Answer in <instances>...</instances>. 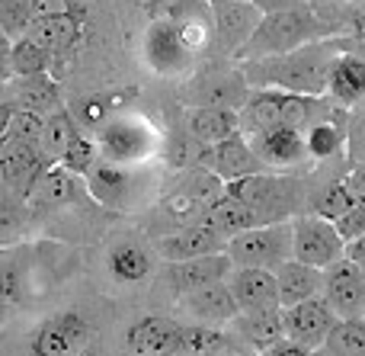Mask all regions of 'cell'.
<instances>
[{
    "mask_svg": "<svg viewBox=\"0 0 365 356\" xmlns=\"http://www.w3.org/2000/svg\"><path fill=\"white\" fill-rule=\"evenodd\" d=\"M346 51V39H317L295 51L272 58H247L240 61V77L247 87L285 90V93H327V74L336 55Z\"/></svg>",
    "mask_w": 365,
    "mask_h": 356,
    "instance_id": "obj_1",
    "label": "cell"
},
{
    "mask_svg": "<svg viewBox=\"0 0 365 356\" xmlns=\"http://www.w3.org/2000/svg\"><path fill=\"white\" fill-rule=\"evenodd\" d=\"M324 39V26L308 6H292V10H276V13H263L259 26L253 29V36L244 42V49L237 51V61L247 58H272V55H285L295 51L308 42Z\"/></svg>",
    "mask_w": 365,
    "mask_h": 356,
    "instance_id": "obj_2",
    "label": "cell"
},
{
    "mask_svg": "<svg viewBox=\"0 0 365 356\" xmlns=\"http://www.w3.org/2000/svg\"><path fill=\"white\" fill-rule=\"evenodd\" d=\"M225 254L231 257L234 267H257L276 273L285 260H292V222L279 218V222H263L240 235H231Z\"/></svg>",
    "mask_w": 365,
    "mask_h": 356,
    "instance_id": "obj_3",
    "label": "cell"
},
{
    "mask_svg": "<svg viewBox=\"0 0 365 356\" xmlns=\"http://www.w3.org/2000/svg\"><path fill=\"white\" fill-rule=\"evenodd\" d=\"M346 241L340 238L336 225L324 215H298L292 218V257L308 267L327 270L343 260Z\"/></svg>",
    "mask_w": 365,
    "mask_h": 356,
    "instance_id": "obj_4",
    "label": "cell"
},
{
    "mask_svg": "<svg viewBox=\"0 0 365 356\" xmlns=\"http://www.w3.org/2000/svg\"><path fill=\"white\" fill-rule=\"evenodd\" d=\"M141 51H145L148 68L164 77H177L192 64V42L182 36V29L173 19H154L145 29Z\"/></svg>",
    "mask_w": 365,
    "mask_h": 356,
    "instance_id": "obj_5",
    "label": "cell"
},
{
    "mask_svg": "<svg viewBox=\"0 0 365 356\" xmlns=\"http://www.w3.org/2000/svg\"><path fill=\"white\" fill-rule=\"evenodd\" d=\"M282 312V331L289 340L295 344L308 347V350H321V344L327 340V334L334 331L336 312L327 305L324 295H314V299H304V302H295V305H285L279 308Z\"/></svg>",
    "mask_w": 365,
    "mask_h": 356,
    "instance_id": "obj_6",
    "label": "cell"
},
{
    "mask_svg": "<svg viewBox=\"0 0 365 356\" xmlns=\"http://www.w3.org/2000/svg\"><path fill=\"white\" fill-rule=\"evenodd\" d=\"M221 193H225V180H218L212 171H205V167L199 164L192 173H186L177 183V190L167 196L164 212H170V218H177L180 225H192V222H199L202 212H205Z\"/></svg>",
    "mask_w": 365,
    "mask_h": 356,
    "instance_id": "obj_7",
    "label": "cell"
},
{
    "mask_svg": "<svg viewBox=\"0 0 365 356\" xmlns=\"http://www.w3.org/2000/svg\"><path fill=\"white\" fill-rule=\"evenodd\" d=\"M208 19H212V32L221 49L227 55H237L259 26L263 13L250 0H208Z\"/></svg>",
    "mask_w": 365,
    "mask_h": 356,
    "instance_id": "obj_8",
    "label": "cell"
},
{
    "mask_svg": "<svg viewBox=\"0 0 365 356\" xmlns=\"http://www.w3.org/2000/svg\"><path fill=\"white\" fill-rule=\"evenodd\" d=\"M327 305L336 312V318H356L365 315V267L353 260H336L334 267L324 270L321 286Z\"/></svg>",
    "mask_w": 365,
    "mask_h": 356,
    "instance_id": "obj_9",
    "label": "cell"
},
{
    "mask_svg": "<svg viewBox=\"0 0 365 356\" xmlns=\"http://www.w3.org/2000/svg\"><path fill=\"white\" fill-rule=\"evenodd\" d=\"M90 337V325L77 312H61L45 318L29 340V356H74L83 350Z\"/></svg>",
    "mask_w": 365,
    "mask_h": 356,
    "instance_id": "obj_10",
    "label": "cell"
},
{
    "mask_svg": "<svg viewBox=\"0 0 365 356\" xmlns=\"http://www.w3.org/2000/svg\"><path fill=\"white\" fill-rule=\"evenodd\" d=\"M199 164L205 171H212L218 180H225V183L266 171V164L257 158V151L250 148V141L244 135H231V138L215 141V145H202Z\"/></svg>",
    "mask_w": 365,
    "mask_h": 356,
    "instance_id": "obj_11",
    "label": "cell"
},
{
    "mask_svg": "<svg viewBox=\"0 0 365 356\" xmlns=\"http://www.w3.org/2000/svg\"><path fill=\"white\" fill-rule=\"evenodd\" d=\"M225 193L234 199H240L244 205H250L263 222H279L285 203H289V186H285V180L269 177L266 171L231 180V183H225Z\"/></svg>",
    "mask_w": 365,
    "mask_h": 356,
    "instance_id": "obj_12",
    "label": "cell"
},
{
    "mask_svg": "<svg viewBox=\"0 0 365 356\" xmlns=\"http://www.w3.org/2000/svg\"><path fill=\"white\" fill-rule=\"evenodd\" d=\"M51 164L55 161L38 145H10V141H0V180H4L6 190L19 193V196H29L32 186L38 183V177Z\"/></svg>",
    "mask_w": 365,
    "mask_h": 356,
    "instance_id": "obj_13",
    "label": "cell"
},
{
    "mask_svg": "<svg viewBox=\"0 0 365 356\" xmlns=\"http://www.w3.org/2000/svg\"><path fill=\"white\" fill-rule=\"evenodd\" d=\"M100 158L113 161V164H132L141 161L151 151V132L141 126L138 119H128V116H115L106 126H100Z\"/></svg>",
    "mask_w": 365,
    "mask_h": 356,
    "instance_id": "obj_14",
    "label": "cell"
},
{
    "mask_svg": "<svg viewBox=\"0 0 365 356\" xmlns=\"http://www.w3.org/2000/svg\"><path fill=\"white\" fill-rule=\"evenodd\" d=\"M227 289H231L234 302L240 312H269L279 305V286L272 270H257V267H231L225 276Z\"/></svg>",
    "mask_w": 365,
    "mask_h": 356,
    "instance_id": "obj_15",
    "label": "cell"
},
{
    "mask_svg": "<svg viewBox=\"0 0 365 356\" xmlns=\"http://www.w3.org/2000/svg\"><path fill=\"white\" fill-rule=\"evenodd\" d=\"M180 302L199 325H208V327H225L240 315L237 302H234L225 280H215L199 289H189V293L180 295Z\"/></svg>",
    "mask_w": 365,
    "mask_h": 356,
    "instance_id": "obj_16",
    "label": "cell"
},
{
    "mask_svg": "<svg viewBox=\"0 0 365 356\" xmlns=\"http://www.w3.org/2000/svg\"><path fill=\"white\" fill-rule=\"evenodd\" d=\"M10 90V103L13 109H26L36 116H48L55 109L64 106L61 100V87H58L55 74H32V77H10L4 83Z\"/></svg>",
    "mask_w": 365,
    "mask_h": 356,
    "instance_id": "obj_17",
    "label": "cell"
},
{
    "mask_svg": "<svg viewBox=\"0 0 365 356\" xmlns=\"http://www.w3.org/2000/svg\"><path fill=\"white\" fill-rule=\"evenodd\" d=\"M227 238L218 235L215 228H208L205 222H192V225H182L180 231L173 235L160 238L158 250L164 260H192V257H205V254H218L225 250Z\"/></svg>",
    "mask_w": 365,
    "mask_h": 356,
    "instance_id": "obj_18",
    "label": "cell"
},
{
    "mask_svg": "<svg viewBox=\"0 0 365 356\" xmlns=\"http://www.w3.org/2000/svg\"><path fill=\"white\" fill-rule=\"evenodd\" d=\"M180 334L182 325H177V321L148 315V318L132 325L128 347L135 356H180Z\"/></svg>",
    "mask_w": 365,
    "mask_h": 356,
    "instance_id": "obj_19",
    "label": "cell"
},
{
    "mask_svg": "<svg viewBox=\"0 0 365 356\" xmlns=\"http://www.w3.org/2000/svg\"><path fill=\"white\" fill-rule=\"evenodd\" d=\"M87 193L96 203L109 205V209H125L128 196L135 193V177L128 171V164H113V161H96L90 167V173L83 177Z\"/></svg>",
    "mask_w": 365,
    "mask_h": 356,
    "instance_id": "obj_20",
    "label": "cell"
},
{
    "mask_svg": "<svg viewBox=\"0 0 365 356\" xmlns=\"http://www.w3.org/2000/svg\"><path fill=\"white\" fill-rule=\"evenodd\" d=\"M231 257L225 250L218 254H205V257H192V260H173L167 263V280H170L173 293L182 295L189 289H199L205 283H215V280H225L231 273Z\"/></svg>",
    "mask_w": 365,
    "mask_h": 356,
    "instance_id": "obj_21",
    "label": "cell"
},
{
    "mask_svg": "<svg viewBox=\"0 0 365 356\" xmlns=\"http://www.w3.org/2000/svg\"><path fill=\"white\" fill-rule=\"evenodd\" d=\"M250 148L257 151V158L266 167H292L298 161L308 158V148H304V132L289 126H276L269 132L253 135Z\"/></svg>",
    "mask_w": 365,
    "mask_h": 356,
    "instance_id": "obj_22",
    "label": "cell"
},
{
    "mask_svg": "<svg viewBox=\"0 0 365 356\" xmlns=\"http://www.w3.org/2000/svg\"><path fill=\"white\" fill-rule=\"evenodd\" d=\"M83 196H87V183H83L81 173H71L68 167L51 164L26 199H32L36 205H48V209H64V205H74Z\"/></svg>",
    "mask_w": 365,
    "mask_h": 356,
    "instance_id": "obj_23",
    "label": "cell"
},
{
    "mask_svg": "<svg viewBox=\"0 0 365 356\" xmlns=\"http://www.w3.org/2000/svg\"><path fill=\"white\" fill-rule=\"evenodd\" d=\"M240 132H269V128L282 126V90H266V87H250L244 106L237 109Z\"/></svg>",
    "mask_w": 365,
    "mask_h": 356,
    "instance_id": "obj_24",
    "label": "cell"
},
{
    "mask_svg": "<svg viewBox=\"0 0 365 356\" xmlns=\"http://www.w3.org/2000/svg\"><path fill=\"white\" fill-rule=\"evenodd\" d=\"M276 286H279V305H295V302H304V299H314L321 295V286H324V270L317 267H308L302 260H285L282 267L276 270Z\"/></svg>",
    "mask_w": 365,
    "mask_h": 356,
    "instance_id": "obj_25",
    "label": "cell"
},
{
    "mask_svg": "<svg viewBox=\"0 0 365 356\" xmlns=\"http://www.w3.org/2000/svg\"><path fill=\"white\" fill-rule=\"evenodd\" d=\"M26 36L36 39L51 55V61H55V55H71L77 49V42H81V23H77L74 13H64V16H36Z\"/></svg>",
    "mask_w": 365,
    "mask_h": 356,
    "instance_id": "obj_26",
    "label": "cell"
},
{
    "mask_svg": "<svg viewBox=\"0 0 365 356\" xmlns=\"http://www.w3.org/2000/svg\"><path fill=\"white\" fill-rule=\"evenodd\" d=\"M327 93L330 100L343 103V106L359 103L365 96V58L349 55V51L336 55L327 74Z\"/></svg>",
    "mask_w": 365,
    "mask_h": 356,
    "instance_id": "obj_27",
    "label": "cell"
},
{
    "mask_svg": "<svg viewBox=\"0 0 365 356\" xmlns=\"http://www.w3.org/2000/svg\"><path fill=\"white\" fill-rule=\"evenodd\" d=\"M199 222H205L208 228H215L218 235L231 238V235H240V231L253 228V225H263V218L257 215V212L250 209V205H244L240 199L227 196V193H221L218 199H215L212 205H208L205 212H202Z\"/></svg>",
    "mask_w": 365,
    "mask_h": 356,
    "instance_id": "obj_28",
    "label": "cell"
},
{
    "mask_svg": "<svg viewBox=\"0 0 365 356\" xmlns=\"http://www.w3.org/2000/svg\"><path fill=\"white\" fill-rule=\"evenodd\" d=\"M189 135H192L199 145H215V141H225V138H231V135H240L237 109L199 106L189 116Z\"/></svg>",
    "mask_w": 365,
    "mask_h": 356,
    "instance_id": "obj_29",
    "label": "cell"
},
{
    "mask_svg": "<svg viewBox=\"0 0 365 356\" xmlns=\"http://www.w3.org/2000/svg\"><path fill=\"white\" fill-rule=\"evenodd\" d=\"M231 327L240 334V337H247L257 350H263V347L276 344V340L285 337L282 331V312L279 308H269V312H240L237 318L231 321Z\"/></svg>",
    "mask_w": 365,
    "mask_h": 356,
    "instance_id": "obj_30",
    "label": "cell"
},
{
    "mask_svg": "<svg viewBox=\"0 0 365 356\" xmlns=\"http://www.w3.org/2000/svg\"><path fill=\"white\" fill-rule=\"evenodd\" d=\"M321 356H365V315L340 318L327 340L321 344Z\"/></svg>",
    "mask_w": 365,
    "mask_h": 356,
    "instance_id": "obj_31",
    "label": "cell"
},
{
    "mask_svg": "<svg viewBox=\"0 0 365 356\" xmlns=\"http://www.w3.org/2000/svg\"><path fill=\"white\" fill-rule=\"evenodd\" d=\"M83 128L77 126L74 113H71L68 106L55 109V113L45 116V126H42V138H38V148H42L45 154H48L51 161L61 158V151L71 145V138H77Z\"/></svg>",
    "mask_w": 365,
    "mask_h": 356,
    "instance_id": "obj_32",
    "label": "cell"
},
{
    "mask_svg": "<svg viewBox=\"0 0 365 356\" xmlns=\"http://www.w3.org/2000/svg\"><path fill=\"white\" fill-rule=\"evenodd\" d=\"M151 254L138 244H119V248L109 254V273L119 283H141L151 276Z\"/></svg>",
    "mask_w": 365,
    "mask_h": 356,
    "instance_id": "obj_33",
    "label": "cell"
},
{
    "mask_svg": "<svg viewBox=\"0 0 365 356\" xmlns=\"http://www.w3.org/2000/svg\"><path fill=\"white\" fill-rule=\"evenodd\" d=\"M10 74H13V77L51 74V55H48V51H45L32 36L13 39V49H10Z\"/></svg>",
    "mask_w": 365,
    "mask_h": 356,
    "instance_id": "obj_34",
    "label": "cell"
},
{
    "mask_svg": "<svg viewBox=\"0 0 365 356\" xmlns=\"http://www.w3.org/2000/svg\"><path fill=\"white\" fill-rule=\"evenodd\" d=\"M115 106H119V96L100 93V96H83V100H77L74 106H71V113H74V119L81 128H100L113 119Z\"/></svg>",
    "mask_w": 365,
    "mask_h": 356,
    "instance_id": "obj_35",
    "label": "cell"
},
{
    "mask_svg": "<svg viewBox=\"0 0 365 356\" xmlns=\"http://www.w3.org/2000/svg\"><path fill=\"white\" fill-rule=\"evenodd\" d=\"M343 128L334 126V122H314V126H308V132H304V148H308L311 158L324 161V158H334L336 151L343 148Z\"/></svg>",
    "mask_w": 365,
    "mask_h": 356,
    "instance_id": "obj_36",
    "label": "cell"
},
{
    "mask_svg": "<svg viewBox=\"0 0 365 356\" xmlns=\"http://www.w3.org/2000/svg\"><path fill=\"white\" fill-rule=\"evenodd\" d=\"M23 289H26L23 263L13 260V257H0V318L6 315V308L23 302Z\"/></svg>",
    "mask_w": 365,
    "mask_h": 356,
    "instance_id": "obj_37",
    "label": "cell"
},
{
    "mask_svg": "<svg viewBox=\"0 0 365 356\" xmlns=\"http://www.w3.org/2000/svg\"><path fill=\"white\" fill-rule=\"evenodd\" d=\"M100 161V148H96V141H90L87 135H77V138H71V145L61 151V158L55 161V164L68 167L71 173H81V177H87L90 167Z\"/></svg>",
    "mask_w": 365,
    "mask_h": 356,
    "instance_id": "obj_38",
    "label": "cell"
},
{
    "mask_svg": "<svg viewBox=\"0 0 365 356\" xmlns=\"http://www.w3.org/2000/svg\"><path fill=\"white\" fill-rule=\"evenodd\" d=\"M32 19H36L32 0H0V29H4L10 39L26 36Z\"/></svg>",
    "mask_w": 365,
    "mask_h": 356,
    "instance_id": "obj_39",
    "label": "cell"
},
{
    "mask_svg": "<svg viewBox=\"0 0 365 356\" xmlns=\"http://www.w3.org/2000/svg\"><path fill=\"white\" fill-rule=\"evenodd\" d=\"M356 193H353V186H346V183H330L327 190L317 196V209H314V215H324V218H330V222H336L340 215H346L349 209L356 205Z\"/></svg>",
    "mask_w": 365,
    "mask_h": 356,
    "instance_id": "obj_40",
    "label": "cell"
},
{
    "mask_svg": "<svg viewBox=\"0 0 365 356\" xmlns=\"http://www.w3.org/2000/svg\"><path fill=\"white\" fill-rule=\"evenodd\" d=\"M42 126H45L42 116L26 113V109H13V119H10V128H6L4 141H10V145H38Z\"/></svg>",
    "mask_w": 365,
    "mask_h": 356,
    "instance_id": "obj_41",
    "label": "cell"
},
{
    "mask_svg": "<svg viewBox=\"0 0 365 356\" xmlns=\"http://www.w3.org/2000/svg\"><path fill=\"white\" fill-rule=\"evenodd\" d=\"M221 347V334L208 325H199V327H182L180 334V356H199V353H208Z\"/></svg>",
    "mask_w": 365,
    "mask_h": 356,
    "instance_id": "obj_42",
    "label": "cell"
},
{
    "mask_svg": "<svg viewBox=\"0 0 365 356\" xmlns=\"http://www.w3.org/2000/svg\"><path fill=\"white\" fill-rule=\"evenodd\" d=\"M336 231H340L343 241H353L356 235H362L365 231V199H356V205L346 212V215L336 218Z\"/></svg>",
    "mask_w": 365,
    "mask_h": 356,
    "instance_id": "obj_43",
    "label": "cell"
},
{
    "mask_svg": "<svg viewBox=\"0 0 365 356\" xmlns=\"http://www.w3.org/2000/svg\"><path fill=\"white\" fill-rule=\"evenodd\" d=\"M259 356H314V350H308V347H302V344H295V340L282 337V340H276V344L263 347Z\"/></svg>",
    "mask_w": 365,
    "mask_h": 356,
    "instance_id": "obj_44",
    "label": "cell"
},
{
    "mask_svg": "<svg viewBox=\"0 0 365 356\" xmlns=\"http://www.w3.org/2000/svg\"><path fill=\"white\" fill-rule=\"evenodd\" d=\"M36 6V16H64V13H74L71 0H32Z\"/></svg>",
    "mask_w": 365,
    "mask_h": 356,
    "instance_id": "obj_45",
    "label": "cell"
},
{
    "mask_svg": "<svg viewBox=\"0 0 365 356\" xmlns=\"http://www.w3.org/2000/svg\"><path fill=\"white\" fill-rule=\"evenodd\" d=\"M10 49H13V39L0 29V87H4V83L13 77L10 74Z\"/></svg>",
    "mask_w": 365,
    "mask_h": 356,
    "instance_id": "obj_46",
    "label": "cell"
},
{
    "mask_svg": "<svg viewBox=\"0 0 365 356\" xmlns=\"http://www.w3.org/2000/svg\"><path fill=\"white\" fill-rule=\"evenodd\" d=\"M343 257H346V260H353V263H362V267H365V231H362V235H356L353 241H346V250H343Z\"/></svg>",
    "mask_w": 365,
    "mask_h": 356,
    "instance_id": "obj_47",
    "label": "cell"
},
{
    "mask_svg": "<svg viewBox=\"0 0 365 356\" xmlns=\"http://www.w3.org/2000/svg\"><path fill=\"white\" fill-rule=\"evenodd\" d=\"M259 13H276V10H292V6H302V0H250Z\"/></svg>",
    "mask_w": 365,
    "mask_h": 356,
    "instance_id": "obj_48",
    "label": "cell"
},
{
    "mask_svg": "<svg viewBox=\"0 0 365 356\" xmlns=\"http://www.w3.org/2000/svg\"><path fill=\"white\" fill-rule=\"evenodd\" d=\"M10 199H6V186H0V231L10 228Z\"/></svg>",
    "mask_w": 365,
    "mask_h": 356,
    "instance_id": "obj_49",
    "label": "cell"
},
{
    "mask_svg": "<svg viewBox=\"0 0 365 356\" xmlns=\"http://www.w3.org/2000/svg\"><path fill=\"white\" fill-rule=\"evenodd\" d=\"M10 119H13V103L10 100H0V141H4L6 128H10Z\"/></svg>",
    "mask_w": 365,
    "mask_h": 356,
    "instance_id": "obj_50",
    "label": "cell"
},
{
    "mask_svg": "<svg viewBox=\"0 0 365 356\" xmlns=\"http://www.w3.org/2000/svg\"><path fill=\"white\" fill-rule=\"evenodd\" d=\"M353 36H356V42H362V45H365V10L353 19Z\"/></svg>",
    "mask_w": 365,
    "mask_h": 356,
    "instance_id": "obj_51",
    "label": "cell"
},
{
    "mask_svg": "<svg viewBox=\"0 0 365 356\" xmlns=\"http://www.w3.org/2000/svg\"><path fill=\"white\" fill-rule=\"evenodd\" d=\"M74 356H103L100 350H81V353H74Z\"/></svg>",
    "mask_w": 365,
    "mask_h": 356,
    "instance_id": "obj_52",
    "label": "cell"
}]
</instances>
